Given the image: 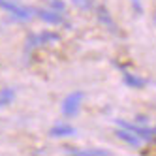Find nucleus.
Segmentation results:
<instances>
[{"label":"nucleus","mask_w":156,"mask_h":156,"mask_svg":"<svg viewBox=\"0 0 156 156\" xmlns=\"http://www.w3.org/2000/svg\"><path fill=\"white\" fill-rule=\"evenodd\" d=\"M96 15H98V21H100V23H102L105 28L117 32V25H115L113 17H111V13L107 12V8H105V6H98V8H96Z\"/></svg>","instance_id":"4"},{"label":"nucleus","mask_w":156,"mask_h":156,"mask_svg":"<svg viewBox=\"0 0 156 156\" xmlns=\"http://www.w3.org/2000/svg\"><path fill=\"white\" fill-rule=\"evenodd\" d=\"M154 23H156V15H154Z\"/></svg>","instance_id":"14"},{"label":"nucleus","mask_w":156,"mask_h":156,"mask_svg":"<svg viewBox=\"0 0 156 156\" xmlns=\"http://www.w3.org/2000/svg\"><path fill=\"white\" fill-rule=\"evenodd\" d=\"M36 38H38V45L40 43H51V41H58L60 40V36L57 32H41V34H38Z\"/></svg>","instance_id":"10"},{"label":"nucleus","mask_w":156,"mask_h":156,"mask_svg":"<svg viewBox=\"0 0 156 156\" xmlns=\"http://www.w3.org/2000/svg\"><path fill=\"white\" fill-rule=\"evenodd\" d=\"M13 98H15V90H13V88H2V90H0V107L12 104Z\"/></svg>","instance_id":"9"},{"label":"nucleus","mask_w":156,"mask_h":156,"mask_svg":"<svg viewBox=\"0 0 156 156\" xmlns=\"http://www.w3.org/2000/svg\"><path fill=\"white\" fill-rule=\"evenodd\" d=\"M115 133H117L119 139L126 141L128 145H132V147H139V136H136L132 130H128V128H119Z\"/></svg>","instance_id":"6"},{"label":"nucleus","mask_w":156,"mask_h":156,"mask_svg":"<svg viewBox=\"0 0 156 156\" xmlns=\"http://www.w3.org/2000/svg\"><path fill=\"white\" fill-rule=\"evenodd\" d=\"M117 124H119V126H122V128H128V130H132L133 133H136V136H139L141 139H147V141H151V139L156 136L154 128L137 126V124H132V122H126V120H117Z\"/></svg>","instance_id":"3"},{"label":"nucleus","mask_w":156,"mask_h":156,"mask_svg":"<svg viewBox=\"0 0 156 156\" xmlns=\"http://www.w3.org/2000/svg\"><path fill=\"white\" fill-rule=\"evenodd\" d=\"M132 6H133V12H136L137 15L143 13V6H141V0H132Z\"/></svg>","instance_id":"13"},{"label":"nucleus","mask_w":156,"mask_h":156,"mask_svg":"<svg viewBox=\"0 0 156 156\" xmlns=\"http://www.w3.org/2000/svg\"><path fill=\"white\" fill-rule=\"evenodd\" d=\"M49 133L53 137H68V136H73L75 130L72 126H68V124H57V126H53L49 130Z\"/></svg>","instance_id":"7"},{"label":"nucleus","mask_w":156,"mask_h":156,"mask_svg":"<svg viewBox=\"0 0 156 156\" xmlns=\"http://www.w3.org/2000/svg\"><path fill=\"white\" fill-rule=\"evenodd\" d=\"M45 2H47L49 9H53V12H58V13H62L64 9H66V6H64V2H62V0H45Z\"/></svg>","instance_id":"12"},{"label":"nucleus","mask_w":156,"mask_h":156,"mask_svg":"<svg viewBox=\"0 0 156 156\" xmlns=\"http://www.w3.org/2000/svg\"><path fill=\"white\" fill-rule=\"evenodd\" d=\"M154 132H156V126H154Z\"/></svg>","instance_id":"15"},{"label":"nucleus","mask_w":156,"mask_h":156,"mask_svg":"<svg viewBox=\"0 0 156 156\" xmlns=\"http://www.w3.org/2000/svg\"><path fill=\"white\" fill-rule=\"evenodd\" d=\"M81 102H83V92L75 90V92L68 94L64 98V102H62V115L64 117H75Z\"/></svg>","instance_id":"1"},{"label":"nucleus","mask_w":156,"mask_h":156,"mask_svg":"<svg viewBox=\"0 0 156 156\" xmlns=\"http://www.w3.org/2000/svg\"><path fill=\"white\" fill-rule=\"evenodd\" d=\"M72 2H73V6L83 9V12H88V9L94 8V0H72Z\"/></svg>","instance_id":"11"},{"label":"nucleus","mask_w":156,"mask_h":156,"mask_svg":"<svg viewBox=\"0 0 156 156\" xmlns=\"http://www.w3.org/2000/svg\"><path fill=\"white\" fill-rule=\"evenodd\" d=\"M38 17H41L45 23H51V25H64L66 21L62 19V15L58 12H53V9H38V12H34Z\"/></svg>","instance_id":"5"},{"label":"nucleus","mask_w":156,"mask_h":156,"mask_svg":"<svg viewBox=\"0 0 156 156\" xmlns=\"http://www.w3.org/2000/svg\"><path fill=\"white\" fill-rule=\"evenodd\" d=\"M124 83L132 88H143L145 87V79H141V77L137 75H133L130 72H124Z\"/></svg>","instance_id":"8"},{"label":"nucleus","mask_w":156,"mask_h":156,"mask_svg":"<svg viewBox=\"0 0 156 156\" xmlns=\"http://www.w3.org/2000/svg\"><path fill=\"white\" fill-rule=\"evenodd\" d=\"M0 8L6 9L8 13H12L15 19H21V21L28 19L32 13H34L32 9H28V8H19V6H15L13 2H9V0H0Z\"/></svg>","instance_id":"2"}]
</instances>
